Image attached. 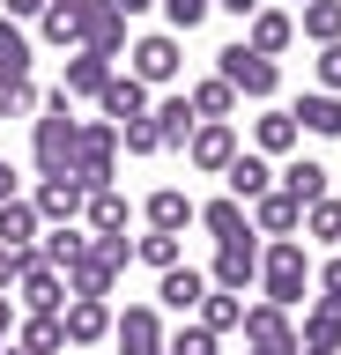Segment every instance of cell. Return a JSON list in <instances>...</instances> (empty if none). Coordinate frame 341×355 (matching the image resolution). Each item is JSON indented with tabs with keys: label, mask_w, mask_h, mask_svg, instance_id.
<instances>
[{
	"label": "cell",
	"mask_w": 341,
	"mask_h": 355,
	"mask_svg": "<svg viewBox=\"0 0 341 355\" xmlns=\"http://www.w3.org/2000/svg\"><path fill=\"white\" fill-rule=\"evenodd\" d=\"M97 111H104V119H112V126H134V119H149V89L134 82V74H112V82H104V96H97Z\"/></svg>",
	"instance_id": "21"
},
{
	"label": "cell",
	"mask_w": 341,
	"mask_h": 355,
	"mask_svg": "<svg viewBox=\"0 0 341 355\" xmlns=\"http://www.w3.org/2000/svg\"><path fill=\"white\" fill-rule=\"evenodd\" d=\"M38 237H45L38 207H30L23 193H15V200H0V244H8V252H38Z\"/></svg>",
	"instance_id": "25"
},
{
	"label": "cell",
	"mask_w": 341,
	"mask_h": 355,
	"mask_svg": "<svg viewBox=\"0 0 341 355\" xmlns=\"http://www.w3.org/2000/svg\"><path fill=\"white\" fill-rule=\"evenodd\" d=\"M126 60H134L126 74H134L141 89H171V82H178V67H185V44L171 37V30H149V37L126 44Z\"/></svg>",
	"instance_id": "5"
},
{
	"label": "cell",
	"mask_w": 341,
	"mask_h": 355,
	"mask_svg": "<svg viewBox=\"0 0 341 355\" xmlns=\"http://www.w3.org/2000/svg\"><path fill=\"white\" fill-rule=\"evenodd\" d=\"M30 259H38V252H8V244H0V296L23 282V266H30Z\"/></svg>",
	"instance_id": "44"
},
{
	"label": "cell",
	"mask_w": 341,
	"mask_h": 355,
	"mask_svg": "<svg viewBox=\"0 0 341 355\" xmlns=\"http://www.w3.org/2000/svg\"><path fill=\"white\" fill-rule=\"evenodd\" d=\"M245 215H252V237H267V244H274V237H297V230H304V207H297L282 185H274V193H260Z\"/></svg>",
	"instance_id": "15"
},
{
	"label": "cell",
	"mask_w": 341,
	"mask_h": 355,
	"mask_svg": "<svg viewBox=\"0 0 341 355\" xmlns=\"http://www.w3.org/2000/svg\"><path fill=\"white\" fill-rule=\"evenodd\" d=\"M304 237H319V244L334 237V244H341V200H334V193H326V200H312V207H304Z\"/></svg>",
	"instance_id": "38"
},
{
	"label": "cell",
	"mask_w": 341,
	"mask_h": 355,
	"mask_svg": "<svg viewBox=\"0 0 341 355\" xmlns=\"http://www.w3.org/2000/svg\"><path fill=\"white\" fill-rule=\"evenodd\" d=\"M163 22H171V37H185V30H201L208 15H215V0H156Z\"/></svg>",
	"instance_id": "37"
},
{
	"label": "cell",
	"mask_w": 341,
	"mask_h": 355,
	"mask_svg": "<svg viewBox=\"0 0 341 355\" xmlns=\"http://www.w3.org/2000/svg\"><path fill=\"white\" fill-rule=\"evenodd\" d=\"M238 148H245V141H238V126H230V119H201V126H193V141H185V163H193L201 178H223L230 163H238Z\"/></svg>",
	"instance_id": "6"
},
{
	"label": "cell",
	"mask_w": 341,
	"mask_h": 355,
	"mask_svg": "<svg viewBox=\"0 0 341 355\" xmlns=\"http://www.w3.org/2000/svg\"><path fill=\"white\" fill-rule=\"evenodd\" d=\"M245 348L252 355H297V318L282 304H245Z\"/></svg>",
	"instance_id": "7"
},
{
	"label": "cell",
	"mask_w": 341,
	"mask_h": 355,
	"mask_svg": "<svg viewBox=\"0 0 341 355\" xmlns=\"http://www.w3.org/2000/svg\"><path fill=\"white\" fill-rule=\"evenodd\" d=\"M201 296H208V274H201V266H171V274L156 282V304L178 311V318H193V311H201Z\"/></svg>",
	"instance_id": "23"
},
{
	"label": "cell",
	"mask_w": 341,
	"mask_h": 355,
	"mask_svg": "<svg viewBox=\"0 0 341 355\" xmlns=\"http://www.w3.org/2000/svg\"><path fill=\"white\" fill-rule=\"evenodd\" d=\"M112 282H119V274H112L104 259H97V244H90V252H82V259L67 266V296H112Z\"/></svg>",
	"instance_id": "34"
},
{
	"label": "cell",
	"mask_w": 341,
	"mask_h": 355,
	"mask_svg": "<svg viewBox=\"0 0 341 355\" xmlns=\"http://www.w3.org/2000/svg\"><path fill=\"white\" fill-rule=\"evenodd\" d=\"M119 148H126V155H163L156 119H134V126H119Z\"/></svg>",
	"instance_id": "41"
},
{
	"label": "cell",
	"mask_w": 341,
	"mask_h": 355,
	"mask_svg": "<svg viewBox=\"0 0 341 355\" xmlns=\"http://www.w3.org/2000/svg\"><path fill=\"white\" fill-rule=\"evenodd\" d=\"M30 60H38V44H30L23 22L0 15V82H30Z\"/></svg>",
	"instance_id": "28"
},
{
	"label": "cell",
	"mask_w": 341,
	"mask_h": 355,
	"mask_svg": "<svg viewBox=\"0 0 341 355\" xmlns=\"http://www.w3.org/2000/svg\"><path fill=\"white\" fill-rule=\"evenodd\" d=\"M274 185L297 200V207H312V200H326V185H334V171L319 163V155H290L282 171H274Z\"/></svg>",
	"instance_id": "17"
},
{
	"label": "cell",
	"mask_w": 341,
	"mask_h": 355,
	"mask_svg": "<svg viewBox=\"0 0 341 355\" xmlns=\"http://www.w3.org/2000/svg\"><path fill=\"white\" fill-rule=\"evenodd\" d=\"M15 185H23V178H15V163L0 155V200H15Z\"/></svg>",
	"instance_id": "49"
},
{
	"label": "cell",
	"mask_w": 341,
	"mask_h": 355,
	"mask_svg": "<svg viewBox=\"0 0 341 355\" xmlns=\"http://www.w3.org/2000/svg\"><path fill=\"white\" fill-rule=\"evenodd\" d=\"M112 318H119V311L104 304V296H67V311H60L67 348H97V340H112Z\"/></svg>",
	"instance_id": "11"
},
{
	"label": "cell",
	"mask_w": 341,
	"mask_h": 355,
	"mask_svg": "<svg viewBox=\"0 0 341 355\" xmlns=\"http://www.w3.org/2000/svg\"><path fill=\"white\" fill-rule=\"evenodd\" d=\"M223 185H230V200H245V207H252L260 193H274V163H267V155H252V148H238V163L223 171Z\"/></svg>",
	"instance_id": "24"
},
{
	"label": "cell",
	"mask_w": 341,
	"mask_h": 355,
	"mask_svg": "<svg viewBox=\"0 0 341 355\" xmlns=\"http://www.w3.org/2000/svg\"><path fill=\"white\" fill-rule=\"evenodd\" d=\"M297 8H304V0H297Z\"/></svg>",
	"instance_id": "51"
},
{
	"label": "cell",
	"mask_w": 341,
	"mask_h": 355,
	"mask_svg": "<svg viewBox=\"0 0 341 355\" xmlns=\"http://www.w3.org/2000/svg\"><path fill=\"white\" fill-rule=\"evenodd\" d=\"M8 355H23V348H8Z\"/></svg>",
	"instance_id": "50"
},
{
	"label": "cell",
	"mask_w": 341,
	"mask_h": 355,
	"mask_svg": "<svg viewBox=\"0 0 341 355\" xmlns=\"http://www.w3.org/2000/svg\"><path fill=\"white\" fill-rule=\"evenodd\" d=\"M297 355H304V348H297Z\"/></svg>",
	"instance_id": "52"
},
{
	"label": "cell",
	"mask_w": 341,
	"mask_h": 355,
	"mask_svg": "<svg viewBox=\"0 0 341 355\" xmlns=\"http://www.w3.org/2000/svg\"><path fill=\"white\" fill-rule=\"evenodd\" d=\"M208 288H223V296L260 288V237H245V244H215V259H208Z\"/></svg>",
	"instance_id": "8"
},
{
	"label": "cell",
	"mask_w": 341,
	"mask_h": 355,
	"mask_svg": "<svg viewBox=\"0 0 341 355\" xmlns=\"http://www.w3.org/2000/svg\"><path fill=\"white\" fill-rule=\"evenodd\" d=\"M82 222H90V237H126V222H134V207H126V193H119V185H104V193H90Z\"/></svg>",
	"instance_id": "26"
},
{
	"label": "cell",
	"mask_w": 341,
	"mask_h": 355,
	"mask_svg": "<svg viewBox=\"0 0 341 355\" xmlns=\"http://www.w3.org/2000/svg\"><path fill=\"white\" fill-rule=\"evenodd\" d=\"M38 37H45V44H74V52H82V8H45V15H38Z\"/></svg>",
	"instance_id": "36"
},
{
	"label": "cell",
	"mask_w": 341,
	"mask_h": 355,
	"mask_svg": "<svg viewBox=\"0 0 341 355\" xmlns=\"http://www.w3.org/2000/svg\"><path fill=\"white\" fill-rule=\"evenodd\" d=\"M112 340H119V355H163L171 326H163V311H156V304H126V311L112 318Z\"/></svg>",
	"instance_id": "9"
},
{
	"label": "cell",
	"mask_w": 341,
	"mask_h": 355,
	"mask_svg": "<svg viewBox=\"0 0 341 355\" xmlns=\"http://www.w3.org/2000/svg\"><path fill=\"white\" fill-rule=\"evenodd\" d=\"M193 318H201V326L215 333V340H223V333H238V326H245V296H223V288H208Z\"/></svg>",
	"instance_id": "32"
},
{
	"label": "cell",
	"mask_w": 341,
	"mask_h": 355,
	"mask_svg": "<svg viewBox=\"0 0 341 355\" xmlns=\"http://www.w3.org/2000/svg\"><path fill=\"white\" fill-rule=\"evenodd\" d=\"M15 304L23 311H67V274H52L45 259H30L23 282H15Z\"/></svg>",
	"instance_id": "19"
},
{
	"label": "cell",
	"mask_w": 341,
	"mask_h": 355,
	"mask_svg": "<svg viewBox=\"0 0 341 355\" xmlns=\"http://www.w3.org/2000/svg\"><path fill=\"white\" fill-rule=\"evenodd\" d=\"M97 244V259L112 266V274H126V266H134V237H90Z\"/></svg>",
	"instance_id": "42"
},
{
	"label": "cell",
	"mask_w": 341,
	"mask_h": 355,
	"mask_svg": "<svg viewBox=\"0 0 341 355\" xmlns=\"http://www.w3.org/2000/svg\"><path fill=\"white\" fill-rule=\"evenodd\" d=\"M15 348H23V355H67L60 311H23V318H15Z\"/></svg>",
	"instance_id": "22"
},
{
	"label": "cell",
	"mask_w": 341,
	"mask_h": 355,
	"mask_svg": "<svg viewBox=\"0 0 341 355\" xmlns=\"http://www.w3.org/2000/svg\"><path fill=\"white\" fill-rule=\"evenodd\" d=\"M215 74H223L238 96H252V104H274V89H282V67H274V60H260L245 37L215 52Z\"/></svg>",
	"instance_id": "3"
},
{
	"label": "cell",
	"mask_w": 341,
	"mask_h": 355,
	"mask_svg": "<svg viewBox=\"0 0 341 355\" xmlns=\"http://www.w3.org/2000/svg\"><path fill=\"white\" fill-rule=\"evenodd\" d=\"M82 252H90V230H74V222H67V230H45V237H38V259H45L52 274H67Z\"/></svg>",
	"instance_id": "31"
},
{
	"label": "cell",
	"mask_w": 341,
	"mask_h": 355,
	"mask_svg": "<svg viewBox=\"0 0 341 355\" xmlns=\"http://www.w3.org/2000/svg\"><path fill=\"white\" fill-rule=\"evenodd\" d=\"M297 348L304 355H341V296H312V304H304Z\"/></svg>",
	"instance_id": "12"
},
{
	"label": "cell",
	"mask_w": 341,
	"mask_h": 355,
	"mask_svg": "<svg viewBox=\"0 0 341 355\" xmlns=\"http://www.w3.org/2000/svg\"><path fill=\"white\" fill-rule=\"evenodd\" d=\"M8 333H15V296H0V348H8Z\"/></svg>",
	"instance_id": "48"
},
{
	"label": "cell",
	"mask_w": 341,
	"mask_h": 355,
	"mask_svg": "<svg viewBox=\"0 0 341 355\" xmlns=\"http://www.w3.org/2000/svg\"><path fill=\"white\" fill-rule=\"evenodd\" d=\"M38 104H45V89H38V82H0V119H30Z\"/></svg>",
	"instance_id": "39"
},
{
	"label": "cell",
	"mask_w": 341,
	"mask_h": 355,
	"mask_svg": "<svg viewBox=\"0 0 341 355\" xmlns=\"http://www.w3.org/2000/svg\"><path fill=\"white\" fill-rule=\"evenodd\" d=\"M304 296H312V252H304V237H274V244H260V304L297 311Z\"/></svg>",
	"instance_id": "1"
},
{
	"label": "cell",
	"mask_w": 341,
	"mask_h": 355,
	"mask_svg": "<svg viewBox=\"0 0 341 355\" xmlns=\"http://www.w3.org/2000/svg\"><path fill=\"white\" fill-rule=\"evenodd\" d=\"M185 104H193V119H230V111H238V89H230L223 74H201V82L185 89Z\"/></svg>",
	"instance_id": "30"
},
{
	"label": "cell",
	"mask_w": 341,
	"mask_h": 355,
	"mask_svg": "<svg viewBox=\"0 0 341 355\" xmlns=\"http://www.w3.org/2000/svg\"><path fill=\"white\" fill-rule=\"evenodd\" d=\"M297 141H304V133H297L290 111H274V104H267L260 119H252V155H290Z\"/></svg>",
	"instance_id": "27"
},
{
	"label": "cell",
	"mask_w": 341,
	"mask_h": 355,
	"mask_svg": "<svg viewBox=\"0 0 341 355\" xmlns=\"http://www.w3.org/2000/svg\"><path fill=\"white\" fill-rule=\"evenodd\" d=\"M82 52H97V60H126V15H119L112 0H97L90 15H82Z\"/></svg>",
	"instance_id": "13"
},
{
	"label": "cell",
	"mask_w": 341,
	"mask_h": 355,
	"mask_svg": "<svg viewBox=\"0 0 341 355\" xmlns=\"http://www.w3.org/2000/svg\"><path fill=\"white\" fill-rule=\"evenodd\" d=\"M149 119H156L163 148H178V155H185V141H193V126H201V119H193V104H185V89H178V96H163V104L149 111Z\"/></svg>",
	"instance_id": "29"
},
{
	"label": "cell",
	"mask_w": 341,
	"mask_h": 355,
	"mask_svg": "<svg viewBox=\"0 0 341 355\" xmlns=\"http://www.w3.org/2000/svg\"><path fill=\"white\" fill-rule=\"evenodd\" d=\"M245 355H252V348H245Z\"/></svg>",
	"instance_id": "53"
},
{
	"label": "cell",
	"mask_w": 341,
	"mask_h": 355,
	"mask_svg": "<svg viewBox=\"0 0 341 355\" xmlns=\"http://www.w3.org/2000/svg\"><path fill=\"white\" fill-rule=\"evenodd\" d=\"M45 15V0H8V22H38Z\"/></svg>",
	"instance_id": "46"
},
{
	"label": "cell",
	"mask_w": 341,
	"mask_h": 355,
	"mask_svg": "<svg viewBox=\"0 0 341 355\" xmlns=\"http://www.w3.org/2000/svg\"><path fill=\"white\" fill-rule=\"evenodd\" d=\"M245 44H252V52H260V60H282V52H290V44H297V15H290V8H274V0H267V8H260V15L245 22Z\"/></svg>",
	"instance_id": "16"
},
{
	"label": "cell",
	"mask_w": 341,
	"mask_h": 355,
	"mask_svg": "<svg viewBox=\"0 0 341 355\" xmlns=\"http://www.w3.org/2000/svg\"><path fill=\"white\" fill-rule=\"evenodd\" d=\"M297 30L312 44H341V0H304L297 8Z\"/></svg>",
	"instance_id": "33"
},
{
	"label": "cell",
	"mask_w": 341,
	"mask_h": 355,
	"mask_svg": "<svg viewBox=\"0 0 341 355\" xmlns=\"http://www.w3.org/2000/svg\"><path fill=\"white\" fill-rule=\"evenodd\" d=\"M297 133H312V141H341V96H326V89H304L290 104Z\"/></svg>",
	"instance_id": "20"
},
{
	"label": "cell",
	"mask_w": 341,
	"mask_h": 355,
	"mask_svg": "<svg viewBox=\"0 0 341 355\" xmlns=\"http://www.w3.org/2000/svg\"><path fill=\"white\" fill-rule=\"evenodd\" d=\"M74 141H82V119L74 111H45L30 126V163L38 178H74Z\"/></svg>",
	"instance_id": "2"
},
{
	"label": "cell",
	"mask_w": 341,
	"mask_h": 355,
	"mask_svg": "<svg viewBox=\"0 0 341 355\" xmlns=\"http://www.w3.org/2000/svg\"><path fill=\"white\" fill-rule=\"evenodd\" d=\"M134 259L156 266V274H171V266H185V237H163V230H149V237H134Z\"/></svg>",
	"instance_id": "35"
},
{
	"label": "cell",
	"mask_w": 341,
	"mask_h": 355,
	"mask_svg": "<svg viewBox=\"0 0 341 355\" xmlns=\"http://www.w3.org/2000/svg\"><path fill=\"white\" fill-rule=\"evenodd\" d=\"M193 222H201V230H208V237H215V244H245L252 237V215H245V200H201V207H193Z\"/></svg>",
	"instance_id": "18"
},
{
	"label": "cell",
	"mask_w": 341,
	"mask_h": 355,
	"mask_svg": "<svg viewBox=\"0 0 341 355\" xmlns=\"http://www.w3.org/2000/svg\"><path fill=\"white\" fill-rule=\"evenodd\" d=\"M193 207H201L193 193H178V185H156V193L141 200V222H149V230H163V237H185V230H193Z\"/></svg>",
	"instance_id": "14"
},
{
	"label": "cell",
	"mask_w": 341,
	"mask_h": 355,
	"mask_svg": "<svg viewBox=\"0 0 341 355\" xmlns=\"http://www.w3.org/2000/svg\"><path fill=\"white\" fill-rule=\"evenodd\" d=\"M215 8H223V15H238V22H252L260 8H267V0H215Z\"/></svg>",
	"instance_id": "47"
},
{
	"label": "cell",
	"mask_w": 341,
	"mask_h": 355,
	"mask_svg": "<svg viewBox=\"0 0 341 355\" xmlns=\"http://www.w3.org/2000/svg\"><path fill=\"white\" fill-rule=\"evenodd\" d=\"M119 171V126L112 119H82V141H74V178H82V193H104Z\"/></svg>",
	"instance_id": "4"
},
{
	"label": "cell",
	"mask_w": 341,
	"mask_h": 355,
	"mask_svg": "<svg viewBox=\"0 0 341 355\" xmlns=\"http://www.w3.org/2000/svg\"><path fill=\"white\" fill-rule=\"evenodd\" d=\"M312 282H319V296H341V259H326V266L312 274Z\"/></svg>",
	"instance_id": "45"
},
{
	"label": "cell",
	"mask_w": 341,
	"mask_h": 355,
	"mask_svg": "<svg viewBox=\"0 0 341 355\" xmlns=\"http://www.w3.org/2000/svg\"><path fill=\"white\" fill-rule=\"evenodd\" d=\"M163 355H215V333H208L201 318H185V326L163 340Z\"/></svg>",
	"instance_id": "40"
},
{
	"label": "cell",
	"mask_w": 341,
	"mask_h": 355,
	"mask_svg": "<svg viewBox=\"0 0 341 355\" xmlns=\"http://www.w3.org/2000/svg\"><path fill=\"white\" fill-rule=\"evenodd\" d=\"M319 89H326V96H341V44H319Z\"/></svg>",
	"instance_id": "43"
},
{
	"label": "cell",
	"mask_w": 341,
	"mask_h": 355,
	"mask_svg": "<svg viewBox=\"0 0 341 355\" xmlns=\"http://www.w3.org/2000/svg\"><path fill=\"white\" fill-rule=\"evenodd\" d=\"M30 207H38V222H52V230H67V222H82L90 193H82V178H38V193H30Z\"/></svg>",
	"instance_id": "10"
}]
</instances>
